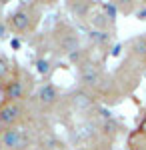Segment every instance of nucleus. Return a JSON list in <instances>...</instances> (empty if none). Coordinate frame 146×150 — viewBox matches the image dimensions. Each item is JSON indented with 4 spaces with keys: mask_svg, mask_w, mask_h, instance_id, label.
I'll list each match as a JSON object with an SVG mask.
<instances>
[{
    "mask_svg": "<svg viewBox=\"0 0 146 150\" xmlns=\"http://www.w3.org/2000/svg\"><path fill=\"white\" fill-rule=\"evenodd\" d=\"M64 102L70 106V110H72V112L82 114L84 118H92V112H94V110H98L96 96L90 92V90L82 88V86H76V88H72L70 92H66Z\"/></svg>",
    "mask_w": 146,
    "mask_h": 150,
    "instance_id": "nucleus-1",
    "label": "nucleus"
},
{
    "mask_svg": "<svg viewBox=\"0 0 146 150\" xmlns=\"http://www.w3.org/2000/svg\"><path fill=\"white\" fill-rule=\"evenodd\" d=\"M32 144V138L28 132L18 126L12 128H2L0 132V146L4 150H28Z\"/></svg>",
    "mask_w": 146,
    "mask_h": 150,
    "instance_id": "nucleus-2",
    "label": "nucleus"
},
{
    "mask_svg": "<svg viewBox=\"0 0 146 150\" xmlns=\"http://www.w3.org/2000/svg\"><path fill=\"white\" fill-rule=\"evenodd\" d=\"M54 38H56V44H58V52L60 54H76L80 52V38L76 34V30L68 24H60L56 30H54Z\"/></svg>",
    "mask_w": 146,
    "mask_h": 150,
    "instance_id": "nucleus-3",
    "label": "nucleus"
},
{
    "mask_svg": "<svg viewBox=\"0 0 146 150\" xmlns=\"http://www.w3.org/2000/svg\"><path fill=\"white\" fill-rule=\"evenodd\" d=\"M36 20H38V18H36V14L32 12V8L26 6V4H22L20 8H16V10L8 16V26H10L14 32L22 34V32H28L30 28H34Z\"/></svg>",
    "mask_w": 146,
    "mask_h": 150,
    "instance_id": "nucleus-4",
    "label": "nucleus"
},
{
    "mask_svg": "<svg viewBox=\"0 0 146 150\" xmlns=\"http://www.w3.org/2000/svg\"><path fill=\"white\" fill-rule=\"evenodd\" d=\"M62 100H64V96H62V92H60V88H58L56 84L46 82V84H42V86L36 90V102L40 104L44 110L56 108Z\"/></svg>",
    "mask_w": 146,
    "mask_h": 150,
    "instance_id": "nucleus-5",
    "label": "nucleus"
},
{
    "mask_svg": "<svg viewBox=\"0 0 146 150\" xmlns=\"http://www.w3.org/2000/svg\"><path fill=\"white\" fill-rule=\"evenodd\" d=\"M22 114H24V108L20 102H4L0 104V126L2 128H12L16 126L20 120H22Z\"/></svg>",
    "mask_w": 146,
    "mask_h": 150,
    "instance_id": "nucleus-6",
    "label": "nucleus"
},
{
    "mask_svg": "<svg viewBox=\"0 0 146 150\" xmlns=\"http://www.w3.org/2000/svg\"><path fill=\"white\" fill-rule=\"evenodd\" d=\"M2 94H4V100L8 102H20L24 96H26V86L20 78H8L2 86Z\"/></svg>",
    "mask_w": 146,
    "mask_h": 150,
    "instance_id": "nucleus-7",
    "label": "nucleus"
},
{
    "mask_svg": "<svg viewBox=\"0 0 146 150\" xmlns=\"http://www.w3.org/2000/svg\"><path fill=\"white\" fill-rule=\"evenodd\" d=\"M128 54L132 60L138 62H144L146 60V36H136L130 40V48H128Z\"/></svg>",
    "mask_w": 146,
    "mask_h": 150,
    "instance_id": "nucleus-8",
    "label": "nucleus"
},
{
    "mask_svg": "<svg viewBox=\"0 0 146 150\" xmlns=\"http://www.w3.org/2000/svg\"><path fill=\"white\" fill-rule=\"evenodd\" d=\"M88 22L92 24V28H94V30L106 32V30L114 24V20H110V18H108L102 10H96V12L92 10V12H90V16H88Z\"/></svg>",
    "mask_w": 146,
    "mask_h": 150,
    "instance_id": "nucleus-9",
    "label": "nucleus"
},
{
    "mask_svg": "<svg viewBox=\"0 0 146 150\" xmlns=\"http://www.w3.org/2000/svg\"><path fill=\"white\" fill-rule=\"evenodd\" d=\"M8 76H10V62L6 56L0 54V80H8Z\"/></svg>",
    "mask_w": 146,
    "mask_h": 150,
    "instance_id": "nucleus-10",
    "label": "nucleus"
},
{
    "mask_svg": "<svg viewBox=\"0 0 146 150\" xmlns=\"http://www.w3.org/2000/svg\"><path fill=\"white\" fill-rule=\"evenodd\" d=\"M36 70H38L40 74H48V72H50V60L38 58V60H36Z\"/></svg>",
    "mask_w": 146,
    "mask_h": 150,
    "instance_id": "nucleus-11",
    "label": "nucleus"
},
{
    "mask_svg": "<svg viewBox=\"0 0 146 150\" xmlns=\"http://www.w3.org/2000/svg\"><path fill=\"white\" fill-rule=\"evenodd\" d=\"M136 130H138L140 136H146V116H142V120L138 122V128H136Z\"/></svg>",
    "mask_w": 146,
    "mask_h": 150,
    "instance_id": "nucleus-12",
    "label": "nucleus"
},
{
    "mask_svg": "<svg viewBox=\"0 0 146 150\" xmlns=\"http://www.w3.org/2000/svg\"><path fill=\"white\" fill-rule=\"evenodd\" d=\"M134 14H136V18H138L140 22H144V20H146V6H144V8H140V10H136Z\"/></svg>",
    "mask_w": 146,
    "mask_h": 150,
    "instance_id": "nucleus-13",
    "label": "nucleus"
},
{
    "mask_svg": "<svg viewBox=\"0 0 146 150\" xmlns=\"http://www.w3.org/2000/svg\"><path fill=\"white\" fill-rule=\"evenodd\" d=\"M10 46L14 48V50H18V48H20V40H18V38H12V40H10Z\"/></svg>",
    "mask_w": 146,
    "mask_h": 150,
    "instance_id": "nucleus-14",
    "label": "nucleus"
},
{
    "mask_svg": "<svg viewBox=\"0 0 146 150\" xmlns=\"http://www.w3.org/2000/svg\"><path fill=\"white\" fill-rule=\"evenodd\" d=\"M4 34H6V26H4V24H0V40L4 38Z\"/></svg>",
    "mask_w": 146,
    "mask_h": 150,
    "instance_id": "nucleus-15",
    "label": "nucleus"
}]
</instances>
